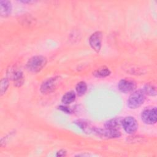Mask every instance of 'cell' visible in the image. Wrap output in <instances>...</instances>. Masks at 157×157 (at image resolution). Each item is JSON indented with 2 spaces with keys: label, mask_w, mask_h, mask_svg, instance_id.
<instances>
[{
  "label": "cell",
  "mask_w": 157,
  "mask_h": 157,
  "mask_svg": "<svg viewBox=\"0 0 157 157\" xmlns=\"http://www.w3.org/2000/svg\"><path fill=\"white\" fill-rule=\"evenodd\" d=\"M47 59L42 55H37L31 58L26 63V69L33 73L41 71L46 65Z\"/></svg>",
  "instance_id": "6da1fadb"
},
{
  "label": "cell",
  "mask_w": 157,
  "mask_h": 157,
  "mask_svg": "<svg viewBox=\"0 0 157 157\" xmlns=\"http://www.w3.org/2000/svg\"><path fill=\"white\" fill-rule=\"evenodd\" d=\"M145 100V94L142 90L134 91L128 99V105L130 109H137L142 105Z\"/></svg>",
  "instance_id": "7a4b0ae2"
},
{
  "label": "cell",
  "mask_w": 157,
  "mask_h": 157,
  "mask_svg": "<svg viewBox=\"0 0 157 157\" xmlns=\"http://www.w3.org/2000/svg\"><path fill=\"white\" fill-rule=\"evenodd\" d=\"M7 77L13 81L16 86H20L24 82V77L22 71L16 67H12L8 69L7 72Z\"/></svg>",
  "instance_id": "3957f363"
},
{
  "label": "cell",
  "mask_w": 157,
  "mask_h": 157,
  "mask_svg": "<svg viewBox=\"0 0 157 157\" xmlns=\"http://www.w3.org/2000/svg\"><path fill=\"white\" fill-rule=\"evenodd\" d=\"M121 126L125 132L128 134L134 133L138 128V123L137 120L132 117H126L122 119Z\"/></svg>",
  "instance_id": "277c9868"
},
{
  "label": "cell",
  "mask_w": 157,
  "mask_h": 157,
  "mask_svg": "<svg viewBox=\"0 0 157 157\" xmlns=\"http://www.w3.org/2000/svg\"><path fill=\"white\" fill-rule=\"evenodd\" d=\"M59 77H53L45 80L40 86V91L43 94H48L56 88L59 83Z\"/></svg>",
  "instance_id": "5b68a950"
},
{
  "label": "cell",
  "mask_w": 157,
  "mask_h": 157,
  "mask_svg": "<svg viewBox=\"0 0 157 157\" xmlns=\"http://www.w3.org/2000/svg\"><path fill=\"white\" fill-rule=\"evenodd\" d=\"M142 120L148 124H155L157 121V111L156 107L148 108L142 113Z\"/></svg>",
  "instance_id": "8992f818"
},
{
  "label": "cell",
  "mask_w": 157,
  "mask_h": 157,
  "mask_svg": "<svg viewBox=\"0 0 157 157\" xmlns=\"http://www.w3.org/2000/svg\"><path fill=\"white\" fill-rule=\"evenodd\" d=\"M118 88L120 91L124 93H128L132 92L136 89V83L131 79L123 78L119 82Z\"/></svg>",
  "instance_id": "52a82bcc"
},
{
  "label": "cell",
  "mask_w": 157,
  "mask_h": 157,
  "mask_svg": "<svg viewBox=\"0 0 157 157\" xmlns=\"http://www.w3.org/2000/svg\"><path fill=\"white\" fill-rule=\"evenodd\" d=\"M102 34L101 31H96L89 38V43L91 48L97 53H99L102 44Z\"/></svg>",
  "instance_id": "ba28073f"
},
{
  "label": "cell",
  "mask_w": 157,
  "mask_h": 157,
  "mask_svg": "<svg viewBox=\"0 0 157 157\" xmlns=\"http://www.w3.org/2000/svg\"><path fill=\"white\" fill-rule=\"evenodd\" d=\"M94 134L98 135L99 136H103L110 139L118 138L119 137L121 136V133L118 130L111 129L105 128V129H100L96 128Z\"/></svg>",
  "instance_id": "9c48e42d"
},
{
  "label": "cell",
  "mask_w": 157,
  "mask_h": 157,
  "mask_svg": "<svg viewBox=\"0 0 157 157\" xmlns=\"http://www.w3.org/2000/svg\"><path fill=\"white\" fill-rule=\"evenodd\" d=\"M12 11V4L9 1H0V13L2 17H7L9 16Z\"/></svg>",
  "instance_id": "30bf717a"
},
{
  "label": "cell",
  "mask_w": 157,
  "mask_h": 157,
  "mask_svg": "<svg viewBox=\"0 0 157 157\" xmlns=\"http://www.w3.org/2000/svg\"><path fill=\"white\" fill-rule=\"evenodd\" d=\"M75 123L78 126H79L80 128L82 129L83 130V131H84L85 133H87V134L93 133L94 134L96 128L94 127L93 126H92L91 124V123H89L88 121H86L83 120H78L75 121Z\"/></svg>",
  "instance_id": "8fae6325"
},
{
  "label": "cell",
  "mask_w": 157,
  "mask_h": 157,
  "mask_svg": "<svg viewBox=\"0 0 157 157\" xmlns=\"http://www.w3.org/2000/svg\"><path fill=\"white\" fill-rule=\"evenodd\" d=\"M121 118L120 117H116L109 120L105 123L104 126L105 128L111 129H116L118 130L120 129V126H121Z\"/></svg>",
  "instance_id": "7c38bea8"
},
{
  "label": "cell",
  "mask_w": 157,
  "mask_h": 157,
  "mask_svg": "<svg viewBox=\"0 0 157 157\" xmlns=\"http://www.w3.org/2000/svg\"><path fill=\"white\" fill-rule=\"evenodd\" d=\"M93 74L96 77L104 78L109 76L110 74V71L107 67H102L95 70L93 72Z\"/></svg>",
  "instance_id": "4fadbf2b"
},
{
  "label": "cell",
  "mask_w": 157,
  "mask_h": 157,
  "mask_svg": "<svg viewBox=\"0 0 157 157\" xmlns=\"http://www.w3.org/2000/svg\"><path fill=\"white\" fill-rule=\"evenodd\" d=\"M76 94L74 91H70L66 93L62 98V102L65 104H69L74 102L75 99Z\"/></svg>",
  "instance_id": "5bb4252c"
},
{
  "label": "cell",
  "mask_w": 157,
  "mask_h": 157,
  "mask_svg": "<svg viewBox=\"0 0 157 157\" xmlns=\"http://www.w3.org/2000/svg\"><path fill=\"white\" fill-rule=\"evenodd\" d=\"M144 92L145 94L149 96H156V88L155 85L151 83H147L144 88Z\"/></svg>",
  "instance_id": "9a60e30c"
},
{
  "label": "cell",
  "mask_w": 157,
  "mask_h": 157,
  "mask_svg": "<svg viewBox=\"0 0 157 157\" xmlns=\"http://www.w3.org/2000/svg\"><path fill=\"white\" fill-rule=\"evenodd\" d=\"M75 90L78 96H83L87 90V85L85 82L81 81L77 84Z\"/></svg>",
  "instance_id": "2e32d148"
},
{
  "label": "cell",
  "mask_w": 157,
  "mask_h": 157,
  "mask_svg": "<svg viewBox=\"0 0 157 157\" xmlns=\"http://www.w3.org/2000/svg\"><path fill=\"white\" fill-rule=\"evenodd\" d=\"M9 86V80L7 78H3L1 80V95H3Z\"/></svg>",
  "instance_id": "e0dca14e"
},
{
  "label": "cell",
  "mask_w": 157,
  "mask_h": 157,
  "mask_svg": "<svg viewBox=\"0 0 157 157\" xmlns=\"http://www.w3.org/2000/svg\"><path fill=\"white\" fill-rule=\"evenodd\" d=\"M59 109L60 110H61L62 111H63V112L67 113H70L71 112V110L69 108H68V107H66V106L60 105V106H59Z\"/></svg>",
  "instance_id": "ac0fdd59"
},
{
  "label": "cell",
  "mask_w": 157,
  "mask_h": 157,
  "mask_svg": "<svg viewBox=\"0 0 157 157\" xmlns=\"http://www.w3.org/2000/svg\"><path fill=\"white\" fill-rule=\"evenodd\" d=\"M66 155V151L64 150H59L56 152V156H64Z\"/></svg>",
  "instance_id": "d6986e66"
},
{
  "label": "cell",
  "mask_w": 157,
  "mask_h": 157,
  "mask_svg": "<svg viewBox=\"0 0 157 157\" xmlns=\"http://www.w3.org/2000/svg\"><path fill=\"white\" fill-rule=\"evenodd\" d=\"M21 2H23V3H33V2H34V1H21Z\"/></svg>",
  "instance_id": "ffe728a7"
}]
</instances>
